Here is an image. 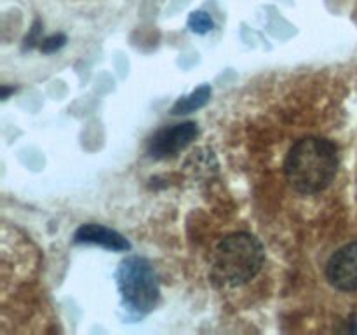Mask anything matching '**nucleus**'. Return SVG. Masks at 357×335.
<instances>
[{
  "instance_id": "obj_4",
  "label": "nucleus",
  "mask_w": 357,
  "mask_h": 335,
  "mask_svg": "<svg viewBox=\"0 0 357 335\" xmlns=\"http://www.w3.org/2000/svg\"><path fill=\"white\" fill-rule=\"evenodd\" d=\"M326 278L333 288L340 292L357 290V243L342 246L330 257L326 265Z\"/></svg>"
},
{
  "instance_id": "obj_8",
  "label": "nucleus",
  "mask_w": 357,
  "mask_h": 335,
  "mask_svg": "<svg viewBox=\"0 0 357 335\" xmlns=\"http://www.w3.org/2000/svg\"><path fill=\"white\" fill-rule=\"evenodd\" d=\"M188 28H190L194 34L204 35L208 34L213 28V20L208 13H202V10H195L188 17Z\"/></svg>"
},
{
  "instance_id": "obj_9",
  "label": "nucleus",
  "mask_w": 357,
  "mask_h": 335,
  "mask_svg": "<svg viewBox=\"0 0 357 335\" xmlns=\"http://www.w3.org/2000/svg\"><path fill=\"white\" fill-rule=\"evenodd\" d=\"M65 44H66V35L56 34V35H51V37L44 38L40 44V49L42 52H45V54H51V52L59 51Z\"/></svg>"
},
{
  "instance_id": "obj_3",
  "label": "nucleus",
  "mask_w": 357,
  "mask_h": 335,
  "mask_svg": "<svg viewBox=\"0 0 357 335\" xmlns=\"http://www.w3.org/2000/svg\"><path fill=\"white\" fill-rule=\"evenodd\" d=\"M117 285L126 306L138 314L150 313L159 300V279L150 262L142 257H129L121 262Z\"/></svg>"
},
{
  "instance_id": "obj_12",
  "label": "nucleus",
  "mask_w": 357,
  "mask_h": 335,
  "mask_svg": "<svg viewBox=\"0 0 357 335\" xmlns=\"http://www.w3.org/2000/svg\"><path fill=\"white\" fill-rule=\"evenodd\" d=\"M10 93H14V87L2 86V98H3V100H7V96H9Z\"/></svg>"
},
{
  "instance_id": "obj_7",
  "label": "nucleus",
  "mask_w": 357,
  "mask_h": 335,
  "mask_svg": "<svg viewBox=\"0 0 357 335\" xmlns=\"http://www.w3.org/2000/svg\"><path fill=\"white\" fill-rule=\"evenodd\" d=\"M209 96H211V87H209L208 84H204V86L192 91L188 96L180 98V100L174 103V107L171 108V112H173V115L190 114V112H195L199 110V108L204 107V105L209 101Z\"/></svg>"
},
{
  "instance_id": "obj_6",
  "label": "nucleus",
  "mask_w": 357,
  "mask_h": 335,
  "mask_svg": "<svg viewBox=\"0 0 357 335\" xmlns=\"http://www.w3.org/2000/svg\"><path fill=\"white\" fill-rule=\"evenodd\" d=\"M73 241L75 243L98 244V246H103L112 251H126L131 248L129 241L122 237L117 230L108 229L100 223H86V225L79 227L75 236H73Z\"/></svg>"
},
{
  "instance_id": "obj_5",
  "label": "nucleus",
  "mask_w": 357,
  "mask_h": 335,
  "mask_svg": "<svg viewBox=\"0 0 357 335\" xmlns=\"http://www.w3.org/2000/svg\"><path fill=\"white\" fill-rule=\"evenodd\" d=\"M195 136H197L195 122H183V124H176L173 128H164L150 138L149 154L155 159L174 156L183 150Z\"/></svg>"
},
{
  "instance_id": "obj_11",
  "label": "nucleus",
  "mask_w": 357,
  "mask_h": 335,
  "mask_svg": "<svg viewBox=\"0 0 357 335\" xmlns=\"http://www.w3.org/2000/svg\"><path fill=\"white\" fill-rule=\"evenodd\" d=\"M347 328H349V332H352V334H357V313L351 316Z\"/></svg>"
},
{
  "instance_id": "obj_1",
  "label": "nucleus",
  "mask_w": 357,
  "mask_h": 335,
  "mask_svg": "<svg viewBox=\"0 0 357 335\" xmlns=\"http://www.w3.org/2000/svg\"><path fill=\"white\" fill-rule=\"evenodd\" d=\"M338 170V150L330 140L307 136L289 149L284 173L289 185L302 194L324 191Z\"/></svg>"
},
{
  "instance_id": "obj_2",
  "label": "nucleus",
  "mask_w": 357,
  "mask_h": 335,
  "mask_svg": "<svg viewBox=\"0 0 357 335\" xmlns=\"http://www.w3.org/2000/svg\"><path fill=\"white\" fill-rule=\"evenodd\" d=\"M265 251L260 241L248 232L223 237L211 253V276L225 286H241L261 271Z\"/></svg>"
},
{
  "instance_id": "obj_10",
  "label": "nucleus",
  "mask_w": 357,
  "mask_h": 335,
  "mask_svg": "<svg viewBox=\"0 0 357 335\" xmlns=\"http://www.w3.org/2000/svg\"><path fill=\"white\" fill-rule=\"evenodd\" d=\"M38 31H40V27H38V23H35L33 28H31V34L24 38V47H33V44L37 42Z\"/></svg>"
}]
</instances>
